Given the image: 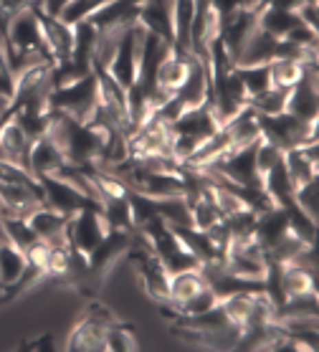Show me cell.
I'll list each match as a JSON object with an SVG mask.
<instances>
[{
  "label": "cell",
  "mask_w": 319,
  "mask_h": 352,
  "mask_svg": "<svg viewBox=\"0 0 319 352\" xmlns=\"http://www.w3.org/2000/svg\"><path fill=\"white\" fill-rule=\"evenodd\" d=\"M127 258L135 264L137 279H140V284H142L144 294L150 296L157 307L168 305L170 302V272L165 269V264L160 261V256L155 254L150 239H147L140 228L132 231Z\"/></svg>",
  "instance_id": "obj_1"
},
{
  "label": "cell",
  "mask_w": 319,
  "mask_h": 352,
  "mask_svg": "<svg viewBox=\"0 0 319 352\" xmlns=\"http://www.w3.org/2000/svg\"><path fill=\"white\" fill-rule=\"evenodd\" d=\"M129 241H132V233L129 231H117V228H109V233L102 239V243L87 254V261H89V269H87V276L81 279V284L76 287L81 296H87V299H94L102 287L107 284V276L109 272L114 269V264L120 261V258L127 256V248H129Z\"/></svg>",
  "instance_id": "obj_2"
},
{
  "label": "cell",
  "mask_w": 319,
  "mask_h": 352,
  "mask_svg": "<svg viewBox=\"0 0 319 352\" xmlns=\"http://www.w3.org/2000/svg\"><path fill=\"white\" fill-rule=\"evenodd\" d=\"M96 107H99V87H96L94 69L84 76H79L72 84L64 87H54L48 94V109L61 114H69L74 120L89 122L94 117Z\"/></svg>",
  "instance_id": "obj_3"
},
{
  "label": "cell",
  "mask_w": 319,
  "mask_h": 352,
  "mask_svg": "<svg viewBox=\"0 0 319 352\" xmlns=\"http://www.w3.org/2000/svg\"><path fill=\"white\" fill-rule=\"evenodd\" d=\"M256 120H258V129H261L263 140H269L284 153L317 140V122H304L289 112L276 114V117L256 114Z\"/></svg>",
  "instance_id": "obj_4"
},
{
  "label": "cell",
  "mask_w": 319,
  "mask_h": 352,
  "mask_svg": "<svg viewBox=\"0 0 319 352\" xmlns=\"http://www.w3.org/2000/svg\"><path fill=\"white\" fill-rule=\"evenodd\" d=\"M144 33L147 31H144L140 23L127 25L120 36V43H117V51H114L112 61H109V66H107V72L112 74L114 81H120L124 89H129L137 81Z\"/></svg>",
  "instance_id": "obj_5"
},
{
  "label": "cell",
  "mask_w": 319,
  "mask_h": 352,
  "mask_svg": "<svg viewBox=\"0 0 319 352\" xmlns=\"http://www.w3.org/2000/svg\"><path fill=\"white\" fill-rule=\"evenodd\" d=\"M38 183L43 190V206L66 213V216H74L76 210L87 208V206H102L94 195L84 192L79 185H74L72 180L61 175H41Z\"/></svg>",
  "instance_id": "obj_6"
},
{
  "label": "cell",
  "mask_w": 319,
  "mask_h": 352,
  "mask_svg": "<svg viewBox=\"0 0 319 352\" xmlns=\"http://www.w3.org/2000/svg\"><path fill=\"white\" fill-rule=\"evenodd\" d=\"M109 233V223L102 213V206H87L76 210L69 223V243L81 254H91L102 239Z\"/></svg>",
  "instance_id": "obj_7"
},
{
  "label": "cell",
  "mask_w": 319,
  "mask_h": 352,
  "mask_svg": "<svg viewBox=\"0 0 319 352\" xmlns=\"http://www.w3.org/2000/svg\"><path fill=\"white\" fill-rule=\"evenodd\" d=\"M31 8H33V13H36V18H38L41 33H43V41H46L51 56H54V64H56V61H72V48H74L72 25L64 23V21L56 16H48L38 3H31Z\"/></svg>",
  "instance_id": "obj_8"
},
{
  "label": "cell",
  "mask_w": 319,
  "mask_h": 352,
  "mask_svg": "<svg viewBox=\"0 0 319 352\" xmlns=\"http://www.w3.org/2000/svg\"><path fill=\"white\" fill-rule=\"evenodd\" d=\"M279 296L281 305L287 299H294V296H311L317 294V269L307 264H299V261H292V264H279Z\"/></svg>",
  "instance_id": "obj_9"
},
{
  "label": "cell",
  "mask_w": 319,
  "mask_h": 352,
  "mask_svg": "<svg viewBox=\"0 0 319 352\" xmlns=\"http://www.w3.org/2000/svg\"><path fill=\"white\" fill-rule=\"evenodd\" d=\"M218 129H221V122H218V117L208 104L195 107V109H185L183 114H177L175 120L170 122V132L173 135L192 137L198 142H206L208 137H213Z\"/></svg>",
  "instance_id": "obj_10"
},
{
  "label": "cell",
  "mask_w": 319,
  "mask_h": 352,
  "mask_svg": "<svg viewBox=\"0 0 319 352\" xmlns=\"http://www.w3.org/2000/svg\"><path fill=\"white\" fill-rule=\"evenodd\" d=\"M173 13H175V0H142L137 23L142 25L144 31L155 33V36H160V38L168 41L173 46V41H175Z\"/></svg>",
  "instance_id": "obj_11"
},
{
  "label": "cell",
  "mask_w": 319,
  "mask_h": 352,
  "mask_svg": "<svg viewBox=\"0 0 319 352\" xmlns=\"http://www.w3.org/2000/svg\"><path fill=\"white\" fill-rule=\"evenodd\" d=\"M38 206H43L41 183L25 185V183H6V180H0V210L3 213L28 216Z\"/></svg>",
  "instance_id": "obj_12"
},
{
  "label": "cell",
  "mask_w": 319,
  "mask_h": 352,
  "mask_svg": "<svg viewBox=\"0 0 319 352\" xmlns=\"http://www.w3.org/2000/svg\"><path fill=\"white\" fill-rule=\"evenodd\" d=\"M287 112L304 122H319V89H317V66L307 72L299 84L289 91Z\"/></svg>",
  "instance_id": "obj_13"
},
{
  "label": "cell",
  "mask_w": 319,
  "mask_h": 352,
  "mask_svg": "<svg viewBox=\"0 0 319 352\" xmlns=\"http://www.w3.org/2000/svg\"><path fill=\"white\" fill-rule=\"evenodd\" d=\"M107 324L94 320L91 314H81V320L74 324V329L66 337L69 352H107Z\"/></svg>",
  "instance_id": "obj_14"
},
{
  "label": "cell",
  "mask_w": 319,
  "mask_h": 352,
  "mask_svg": "<svg viewBox=\"0 0 319 352\" xmlns=\"http://www.w3.org/2000/svg\"><path fill=\"white\" fill-rule=\"evenodd\" d=\"M64 168H66V157L54 137L43 135L38 140H33L31 153H28V170H31V175L36 180L41 175H58Z\"/></svg>",
  "instance_id": "obj_15"
},
{
  "label": "cell",
  "mask_w": 319,
  "mask_h": 352,
  "mask_svg": "<svg viewBox=\"0 0 319 352\" xmlns=\"http://www.w3.org/2000/svg\"><path fill=\"white\" fill-rule=\"evenodd\" d=\"M256 16H258V10L241 8L239 13H233V16L221 25V41H223V46H226V51H228V56H231L233 64L239 61L241 51L246 46V41L251 38V33L256 31Z\"/></svg>",
  "instance_id": "obj_16"
},
{
  "label": "cell",
  "mask_w": 319,
  "mask_h": 352,
  "mask_svg": "<svg viewBox=\"0 0 319 352\" xmlns=\"http://www.w3.org/2000/svg\"><path fill=\"white\" fill-rule=\"evenodd\" d=\"M289 213L287 208L281 206H272V208L256 213V228H254V239L256 243L261 246V251L266 254L269 248H274L284 236L289 233Z\"/></svg>",
  "instance_id": "obj_17"
},
{
  "label": "cell",
  "mask_w": 319,
  "mask_h": 352,
  "mask_svg": "<svg viewBox=\"0 0 319 352\" xmlns=\"http://www.w3.org/2000/svg\"><path fill=\"white\" fill-rule=\"evenodd\" d=\"M25 218H28L31 228L36 231V236L41 241H46V243H61V241L69 239L72 216H66V213H58V210L48 208V206H38Z\"/></svg>",
  "instance_id": "obj_18"
},
{
  "label": "cell",
  "mask_w": 319,
  "mask_h": 352,
  "mask_svg": "<svg viewBox=\"0 0 319 352\" xmlns=\"http://www.w3.org/2000/svg\"><path fill=\"white\" fill-rule=\"evenodd\" d=\"M74 48H72V64L79 72L89 74L91 72V58L96 51V41H99V28L91 21H79L74 23Z\"/></svg>",
  "instance_id": "obj_19"
},
{
  "label": "cell",
  "mask_w": 319,
  "mask_h": 352,
  "mask_svg": "<svg viewBox=\"0 0 319 352\" xmlns=\"http://www.w3.org/2000/svg\"><path fill=\"white\" fill-rule=\"evenodd\" d=\"M190 64H192V56H177V54H173V48H170V54L162 58L157 66L155 87L165 89V91H170V94H175L177 89L188 81Z\"/></svg>",
  "instance_id": "obj_20"
},
{
  "label": "cell",
  "mask_w": 319,
  "mask_h": 352,
  "mask_svg": "<svg viewBox=\"0 0 319 352\" xmlns=\"http://www.w3.org/2000/svg\"><path fill=\"white\" fill-rule=\"evenodd\" d=\"M276 43L279 38L269 36L266 31H261L256 25V31L251 33V38L246 41V46L241 51L236 66H251V64H272L274 56H276Z\"/></svg>",
  "instance_id": "obj_21"
},
{
  "label": "cell",
  "mask_w": 319,
  "mask_h": 352,
  "mask_svg": "<svg viewBox=\"0 0 319 352\" xmlns=\"http://www.w3.org/2000/svg\"><path fill=\"white\" fill-rule=\"evenodd\" d=\"M0 233H3V239L10 241L13 246H18L23 254L41 241L31 228V223H28V218L16 216V213H3V210H0Z\"/></svg>",
  "instance_id": "obj_22"
},
{
  "label": "cell",
  "mask_w": 319,
  "mask_h": 352,
  "mask_svg": "<svg viewBox=\"0 0 319 352\" xmlns=\"http://www.w3.org/2000/svg\"><path fill=\"white\" fill-rule=\"evenodd\" d=\"M28 258L18 246H13L10 241L0 239V292L10 289L21 276H23Z\"/></svg>",
  "instance_id": "obj_23"
},
{
  "label": "cell",
  "mask_w": 319,
  "mask_h": 352,
  "mask_svg": "<svg viewBox=\"0 0 319 352\" xmlns=\"http://www.w3.org/2000/svg\"><path fill=\"white\" fill-rule=\"evenodd\" d=\"M192 16H195V0H175V41H173V54L177 56H192L190 54V28Z\"/></svg>",
  "instance_id": "obj_24"
},
{
  "label": "cell",
  "mask_w": 319,
  "mask_h": 352,
  "mask_svg": "<svg viewBox=\"0 0 319 352\" xmlns=\"http://www.w3.org/2000/svg\"><path fill=\"white\" fill-rule=\"evenodd\" d=\"M203 287H208L206 276L200 269H190V272H177L170 274V307L183 305L185 299L195 296Z\"/></svg>",
  "instance_id": "obj_25"
},
{
  "label": "cell",
  "mask_w": 319,
  "mask_h": 352,
  "mask_svg": "<svg viewBox=\"0 0 319 352\" xmlns=\"http://www.w3.org/2000/svg\"><path fill=\"white\" fill-rule=\"evenodd\" d=\"M258 292H236V294H228L221 299V309H223L226 320L231 322L233 327L243 329L254 314V305Z\"/></svg>",
  "instance_id": "obj_26"
},
{
  "label": "cell",
  "mask_w": 319,
  "mask_h": 352,
  "mask_svg": "<svg viewBox=\"0 0 319 352\" xmlns=\"http://www.w3.org/2000/svg\"><path fill=\"white\" fill-rule=\"evenodd\" d=\"M314 69V66L299 64V61H287V58H274L269 64V76H272V87L284 89V91H292V89L299 84V81L307 76V72Z\"/></svg>",
  "instance_id": "obj_27"
},
{
  "label": "cell",
  "mask_w": 319,
  "mask_h": 352,
  "mask_svg": "<svg viewBox=\"0 0 319 352\" xmlns=\"http://www.w3.org/2000/svg\"><path fill=\"white\" fill-rule=\"evenodd\" d=\"M256 25L266 31L274 38H284L294 25H299V18L292 13V10H279V8H266L263 6L256 16Z\"/></svg>",
  "instance_id": "obj_28"
},
{
  "label": "cell",
  "mask_w": 319,
  "mask_h": 352,
  "mask_svg": "<svg viewBox=\"0 0 319 352\" xmlns=\"http://www.w3.org/2000/svg\"><path fill=\"white\" fill-rule=\"evenodd\" d=\"M284 165H287L289 180H292L294 188H299V185L309 183V180H317L319 177V165L317 162H311L299 147L284 153Z\"/></svg>",
  "instance_id": "obj_29"
},
{
  "label": "cell",
  "mask_w": 319,
  "mask_h": 352,
  "mask_svg": "<svg viewBox=\"0 0 319 352\" xmlns=\"http://www.w3.org/2000/svg\"><path fill=\"white\" fill-rule=\"evenodd\" d=\"M287 102H289V91L276 87H269L266 91L256 94L248 99V107L254 109L256 114H263V117H276V114L287 112Z\"/></svg>",
  "instance_id": "obj_30"
},
{
  "label": "cell",
  "mask_w": 319,
  "mask_h": 352,
  "mask_svg": "<svg viewBox=\"0 0 319 352\" xmlns=\"http://www.w3.org/2000/svg\"><path fill=\"white\" fill-rule=\"evenodd\" d=\"M233 72L239 76V81L246 89L248 99L256 94H261L272 87V76H269V64H251V66H236L233 64Z\"/></svg>",
  "instance_id": "obj_31"
},
{
  "label": "cell",
  "mask_w": 319,
  "mask_h": 352,
  "mask_svg": "<svg viewBox=\"0 0 319 352\" xmlns=\"http://www.w3.org/2000/svg\"><path fill=\"white\" fill-rule=\"evenodd\" d=\"M107 350L109 352H137L140 342L135 337V329L127 322H117L114 327L107 329Z\"/></svg>",
  "instance_id": "obj_32"
},
{
  "label": "cell",
  "mask_w": 319,
  "mask_h": 352,
  "mask_svg": "<svg viewBox=\"0 0 319 352\" xmlns=\"http://www.w3.org/2000/svg\"><path fill=\"white\" fill-rule=\"evenodd\" d=\"M107 3H112V0H72L58 18H61L64 23L74 25V23H79V21H87L89 16H94L96 10L104 8Z\"/></svg>",
  "instance_id": "obj_33"
},
{
  "label": "cell",
  "mask_w": 319,
  "mask_h": 352,
  "mask_svg": "<svg viewBox=\"0 0 319 352\" xmlns=\"http://www.w3.org/2000/svg\"><path fill=\"white\" fill-rule=\"evenodd\" d=\"M294 200H296V206H299L307 216H311L314 221H317V213H319V177H317V180H309V183L299 185V188H294Z\"/></svg>",
  "instance_id": "obj_34"
},
{
  "label": "cell",
  "mask_w": 319,
  "mask_h": 352,
  "mask_svg": "<svg viewBox=\"0 0 319 352\" xmlns=\"http://www.w3.org/2000/svg\"><path fill=\"white\" fill-rule=\"evenodd\" d=\"M281 160H284V150H279L276 144H272L269 140H263V137L256 142V170H258L261 177Z\"/></svg>",
  "instance_id": "obj_35"
},
{
  "label": "cell",
  "mask_w": 319,
  "mask_h": 352,
  "mask_svg": "<svg viewBox=\"0 0 319 352\" xmlns=\"http://www.w3.org/2000/svg\"><path fill=\"white\" fill-rule=\"evenodd\" d=\"M0 94L6 96L8 102H13V96H16V74L10 69L8 56H6L3 48H0Z\"/></svg>",
  "instance_id": "obj_36"
},
{
  "label": "cell",
  "mask_w": 319,
  "mask_h": 352,
  "mask_svg": "<svg viewBox=\"0 0 319 352\" xmlns=\"http://www.w3.org/2000/svg\"><path fill=\"white\" fill-rule=\"evenodd\" d=\"M294 16L299 18V23L319 33V3L317 0H302L299 8L294 10Z\"/></svg>",
  "instance_id": "obj_37"
},
{
  "label": "cell",
  "mask_w": 319,
  "mask_h": 352,
  "mask_svg": "<svg viewBox=\"0 0 319 352\" xmlns=\"http://www.w3.org/2000/svg\"><path fill=\"white\" fill-rule=\"evenodd\" d=\"M33 3H38V6L46 10L48 16H56L58 18L61 13H64L66 6L72 3V0H33Z\"/></svg>",
  "instance_id": "obj_38"
},
{
  "label": "cell",
  "mask_w": 319,
  "mask_h": 352,
  "mask_svg": "<svg viewBox=\"0 0 319 352\" xmlns=\"http://www.w3.org/2000/svg\"><path fill=\"white\" fill-rule=\"evenodd\" d=\"M51 342H54V337L46 335L41 337V340H36V342H23L21 350H51Z\"/></svg>",
  "instance_id": "obj_39"
},
{
  "label": "cell",
  "mask_w": 319,
  "mask_h": 352,
  "mask_svg": "<svg viewBox=\"0 0 319 352\" xmlns=\"http://www.w3.org/2000/svg\"><path fill=\"white\" fill-rule=\"evenodd\" d=\"M8 107H10V102H8V99H6L3 94H0V117H3V114L8 112Z\"/></svg>",
  "instance_id": "obj_40"
},
{
  "label": "cell",
  "mask_w": 319,
  "mask_h": 352,
  "mask_svg": "<svg viewBox=\"0 0 319 352\" xmlns=\"http://www.w3.org/2000/svg\"><path fill=\"white\" fill-rule=\"evenodd\" d=\"M0 239H3V233H0Z\"/></svg>",
  "instance_id": "obj_41"
}]
</instances>
